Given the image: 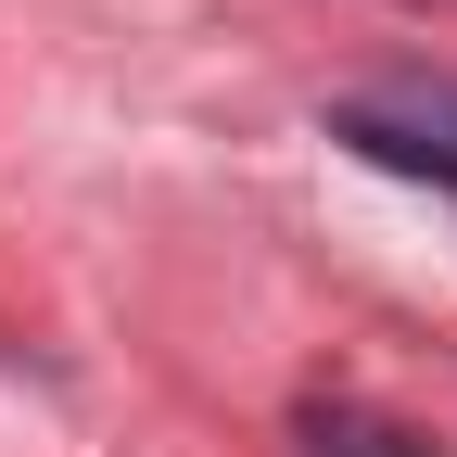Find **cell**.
Returning <instances> with one entry per match:
<instances>
[{"label": "cell", "instance_id": "cell-2", "mask_svg": "<svg viewBox=\"0 0 457 457\" xmlns=\"http://www.w3.org/2000/svg\"><path fill=\"white\" fill-rule=\"evenodd\" d=\"M305 457H432V445L381 407H305Z\"/></svg>", "mask_w": 457, "mask_h": 457}, {"label": "cell", "instance_id": "cell-1", "mask_svg": "<svg viewBox=\"0 0 457 457\" xmlns=\"http://www.w3.org/2000/svg\"><path fill=\"white\" fill-rule=\"evenodd\" d=\"M330 140L394 165V179L457 191V89H356V102H330Z\"/></svg>", "mask_w": 457, "mask_h": 457}]
</instances>
